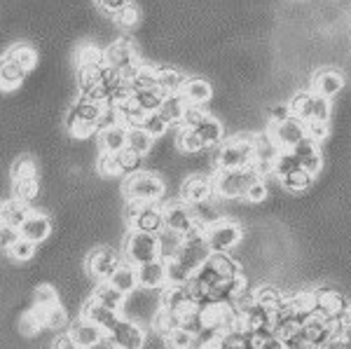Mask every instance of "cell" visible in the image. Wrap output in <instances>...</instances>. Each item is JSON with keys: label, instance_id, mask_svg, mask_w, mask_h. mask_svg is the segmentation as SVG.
<instances>
[{"label": "cell", "instance_id": "1", "mask_svg": "<svg viewBox=\"0 0 351 349\" xmlns=\"http://www.w3.org/2000/svg\"><path fill=\"white\" fill-rule=\"evenodd\" d=\"M104 106H106L104 101H99L94 97H87V94H80V97L75 99V104L71 106L68 115H66L68 132H71L75 139H80V141H87V139L96 136V134H99L96 122H99Z\"/></svg>", "mask_w": 351, "mask_h": 349}, {"label": "cell", "instance_id": "2", "mask_svg": "<svg viewBox=\"0 0 351 349\" xmlns=\"http://www.w3.org/2000/svg\"><path fill=\"white\" fill-rule=\"evenodd\" d=\"M260 173L251 167L243 169H216L213 173V193L216 200H241L246 188L251 185Z\"/></svg>", "mask_w": 351, "mask_h": 349}, {"label": "cell", "instance_id": "3", "mask_svg": "<svg viewBox=\"0 0 351 349\" xmlns=\"http://www.w3.org/2000/svg\"><path fill=\"white\" fill-rule=\"evenodd\" d=\"M124 221H127L129 230L157 234L164 228V211H162L160 202L127 200V206H124Z\"/></svg>", "mask_w": 351, "mask_h": 349}, {"label": "cell", "instance_id": "4", "mask_svg": "<svg viewBox=\"0 0 351 349\" xmlns=\"http://www.w3.org/2000/svg\"><path fill=\"white\" fill-rule=\"evenodd\" d=\"M167 193V183L152 171H136L124 178V197L134 202H160Z\"/></svg>", "mask_w": 351, "mask_h": 349}, {"label": "cell", "instance_id": "5", "mask_svg": "<svg viewBox=\"0 0 351 349\" xmlns=\"http://www.w3.org/2000/svg\"><path fill=\"white\" fill-rule=\"evenodd\" d=\"M216 169H243L253 165V139L237 136L216 145Z\"/></svg>", "mask_w": 351, "mask_h": 349}, {"label": "cell", "instance_id": "6", "mask_svg": "<svg viewBox=\"0 0 351 349\" xmlns=\"http://www.w3.org/2000/svg\"><path fill=\"white\" fill-rule=\"evenodd\" d=\"M104 59H106V66H110L112 71L120 73L127 82L132 80L136 75V71H138V66L143 64V61L138 59V52H136L132 40H127V38L112 40L108 45V49H104Z\"/></svg>", "mask_w": 351, "mask_h": 349}, {"label": "cell", "instance_id": "7", "mask_svg": "<svg viewBox=\"0 0 351 349\" xmlns=\"http://www.w3.org/2000/svg\"><path fill=\"white\" fill-rule=\"evenodd\" d=\"M122 256H124V261L132 263V265H141V263L160 258V241H157V234L129 230L122 244Z\"/></svg>", "mask_w": 351, "mask_h": 349}, {"label": "cell", "instance_id": "8", "mask_svg": "<svg viewBox=\"0 0 351 349\" xmlns=\"http://www.w3.org/2000/svg\"><path fill=\"white\" fill-rule=\"evenodd\" d=\"M291 112L293 117H300L302 122L309 120H321V122H330V99L321 97L316 92H300L291 99Z\"/></svg>", "mask_w": 351, "mask_h": 349}, {"label": "cell", "instance_id": "9", "mask_svg": "<svg viewBox=\"0 0 351 349\" xmlns=\"http://www.w3.org/2000/svg\"><path fill=\"white\" fill-rule=\"evenodd\" d=\"M211 256V249H208V241H206V232L202 228H195L190 232L183 234V241H180V249H178V261L183 263L185 267L197 272L206 258Z\"/></svg>", "mask_w": 351, "mask_h": 349}, {"label": "cell", "instance_id": "10", "mask_svg": "<svg viewBox=\"0 0 351 349\" xmlns=\"http://www.w3.org/2000/svg\"><path fill=\"white\" fill-rule=\"evenodd\" d=\"M145 342H148V333H145V328L141 326V322L129 319V317H120L117 324L112 326L110 333L106 335L104 345L120 347V349H141Z\"/></svg>", "mask_w": 351, "mask_h": 349}, {"label": "cell", "instance_id": "11", "mask_svg": "<svg viewBox=\"0 0 351 349\" xmlns=\"http://www.w3.org/2000/svg\"><path fill=\"white\" fill-rule=\"evenodd\" d=\"M124 263L122 249L115 246H99L87 256V274L94 281H108L117 267Z\"/></svg>", "mask_w": 351, "mask_h": 349}, {"label": "cell", "instance_id": "12", "mask_svg": "<svg viewBox=\"0 0 351 349\" xmlns=\"http://www.w3.org/2000/svg\"><path fill=\"white\" fill-rule=\"evenodd\" d=\"M204 232H206V241H208L211 253H232V249L239 246V241L243 237L241 225L234 221H228V218L211 225V228L204 230Z\"/></svg>", "mask_w": 351, "mask_h": 349}, {"label": "cell", "instance_id": "13", "mask_svg": "<svg viewBox=\"0 0 351 349\" xmlns=\"http://www.w3.org/2000/svg\"><path fill=\"white\" fill-rule=\"evenodd\" d=\"M162 211H164V228L176 230V232H180V234H185L197 228L195 216H192V209H190L188 202L173 200V202H169V204H164Z\"/></svg>", "mask_w": 351, "mask_h": 349}, {"label": "cell", "instance_id": "14", "mask_svg": "<svg viewBox=\"0 0 351 349\" xmlns=\"http://www.w3.org/2000/svg\"><path fill=\"white\" fill-rule=\"evenodd\" d=\"M267 134L274 139L279 148H293L295 143L304 139V122L300 117H288L284 122H269Z\"/></svg>", "mask_w": 351, "mask_h": 349}, {"label": "cell", "instance_id": "15", "mask_svg": "<svg viewBox=\"0 0 351 349\" xmlns=\"http://www.w3.org/2000/svg\"><path fill=\"white\" fill-rule=\"evenodd\" d=\"M68 333H71L75 347H80V349H92V347H99V345H104V342H106L104 330H101L96 324L89 322V319H84V317H80L77 322L68 324Z\"/></svg>", "mask_w": 351, "mask_h": 349}, {"label": "cell", "instance_id": "16", "mask_svg": "<svg viewBox=\"0 0 351 349\" xmlns=\"http://www.w3.org/2000/svg\"><path fill=\"white\" fill-rule=\"evenodd\" d=\"M136 279H138V289L160 291L167 284V261L164 258H155V261L136 265Z\"/></svg>", "mask_w": 351, "mask_h": 349}, {"label": "cell", "instance_id": "17", "mask_svg": "<svg viewBox=\"0 0 351 349\" xmlns=\"http://www.w3.org/2000/svg\"><path fill=\"white\" fill-rule=\"evenodd\" d=\"M19 234L24 239H31L33 244H43L52 234V221H49L47 213L31 209V213L24 218V223L19 225Z\"/></svg>", "mask_w": 351, "mask_h": 349}, {"label": "cell", "instance_id": "18", "mask_svg": "<svg viewBox=\"0 0 351 349\" xmlns=\"http://www.w3.org/2000/svg\"><path fill=\"white\" fill-rule=\"evenodd\" d=\"M80 317L89 319V322L96 324L106 335H108L110 330H112V326L117 324V319H120L122 314L115 312V309H110V307H106V305H101V302L94 300V298H89V300L82 305V314H80Z\"/></svg>", "mask_w": 351, "mask_h": 349}, {"label": "cell", "instance_id": "19", "mask_svg": "<svg viewBox=\"0 0 351 349\" xmlns=\"http://www.w3.org/2000/svg\"><path fill=\"white\" fill-rule=\"evenodd\" d=\"M347 305V298L337 291H316L314 293V312L326 319H339Z\"/></svg>", "mask_w": 351, "mask_h": 349}, {"label": "cell", "instance_id": "20", "mask_svg": "<svg viewBox=\"0 0 351 349\" xmlns=\"http://www.w3.org/2000/svg\"><path fill=\"white\" fill-rule=\"evenodd\" d=\"M293 153H295L300 167L304 169V171H309L311 176H316V173L321 171V167H324V157H321V150H319V143H314V141H309L304 136L300 143L293 145Z\"/></svg>", "mask_w": 351, "mask_h": 349}, {"label": "cell", "instance_id": "21", "mask_svg": "<svg viewBox=\"0 0 351 349\" xmlns=\"http://www.w3.org/2000/svg\"><path fill=\"white\" fill-rule=\"evenodd\" d=\"M342 87H344V75L332 69L319 71L314 75V80H311V92L321 94V97H326V99L337 97V94L342 92Z\"/></svg>", "mask_w": 351, "mask_h": 349}, {"label": "cell", "instance_id": "22", "mask_svg": "<svg viewBox=\"0 0 351 349\" xmlns=\"http://www.w3.org/2000/svg\"><path fill=\"white\" fill-rule=\"evenodd\" d=\"M211 197H216L211 176H192L183 183V188H180V200L188 202V204H195V202H202V200H211Z\"/></svg>", "mask_w": 351, "mask_h": 349}, {"label": "cell", "instance_id": "23", "mask_svg": "<svg viewBox=\"0 0 351 349\" xmlns=\"http://www.w3.org/2000/svg\"><path fill=\"white\" fill-rule=\"evenodd\" d=\"M190 209H192V216H195V225H197V228H202V230H208L211 225H216V223H220L225 218V213L218 206L216 197L195 202V204H190Z\"/></svg>", "mask_w": 351, "mask_h": 349}, {"label": "cell", "instance_id": "24", "mask_svg": "<svg viewBox=\"0 0 351 349\" xmlns=\"http://www.w3.org/2000/svg\"><path fill=\"white\" fill-rule=\"evenodd\" d=\"M180 94L188 101L190 106H206L208 101L213 99V87L208 80L204 77H185L183 87H180Z\"/></svg>", "mask_w": 351, "mask_h": 349}, {"label": "cell", "instance_id": "25", "mask_svg": "<svg viewBox=\"0 0 351 349\" xmlns=\"http://www.w3.org/2000/svg\"><path fill=\"white\" fill-rule=\"evenodd\" d=\"M192 129H195V132L199 134L204 148H216L220 141L225 139V127H223V122H220L218 117L208 115V112H204V117H202V120L197 122V125L192 127Z\"/></svg>", "mask_w": 351, "mask_h": 349}, {"label": "cell", "instance_id": "26", "mask_svg": "<svg viewBox=\"0 0 351 349\" xmlns=\"http://www.w3.org/2000/svg\"><path fill=\"white\" fill-rule=\"evenodd\" d=\"M96 143H99V150H104V153L117 155L120 150L127 148V127L115 125L108 129H101V132L96 134Z\"/></svg>", "mask_w": 351, "mask_h": 349}, {"label": "cell", "instance_id": "27", "mask_svg": "<svg viewBox=\"0 0 351 349\" xmlns=\"http://www.w3.org/2000/svg\"><path fill=\"white\" fill-rule=\"evenodd\" d=\"M28 75L26 69H21L19 64H14L12 59L3 56L0 59V92H12V89H19L24 84Z\"/></svg>", "mask_w": 351, "mask_h": 349}, {"label": "cell", "instance_id": "28", "mask_svg": "<svg viewBox=\"0 0 351 349\" xmlns=\"http://www.w3.org/2000/svg\"><path fill=\"white\" fill-rule=\"evenodd\" d=\"M92 298H94V300H99L101 305L115 309V312H120V314L124 309V302H127V293L117 291L110 281H96V286L92 291Z\"/></svg>", "mask_w": 351, "mask_h": 349}, {"label": "cell", "instance_id": "29", "mask_svg": "<svg viewBox=\"0 0 351 349\" xmlns=\"http://www.w3.org/2000/svg\"><path fill=\"white\" fill-rule=\"evenodd\" d=\"M33 312L38 314V319H40L45 330H54V333H59V330H66L68 324H71L68 312L61 307V302H56V305L47 307V309H33Z\"/></svg>", "mask_w": 351, "mask_h": 349}, {"label": "cell", "instance_id": "30", "mask_svg": "<svg viewBox=\"0 0 351 349\" xmlns=\"http://www.w3.org/2000/svg\"><path fill=\"white\" fill-rule=\"evenodd\" d=\"M28 213H31V204H28V202H21V200H16V197L0 202V221L14 225V228H19V225L24 223V218Z\"/></svg>", "mask_w": 351, "mask_h": 349}, {"label": "cell", "instance_id": "31", "mask_svg": "<svg viewBox=\"0 0 351 349\" xmlns=\"http://www.w3.org/2000/svg\"><path fill=\"white\" fill-rule=\"evenodd\" d=\"M155 73H157V87H160L164 94H178L185 77H188L183 71L171 69V66H157Z\"/></svg>", "mask_w": 351, "mask_h": 349}, {"label": "cell", "instance_id": "32", "mask_svg": "<svg viewBox=\"0 0 351 349\" xmlns=\"http://www.w3.org/2000/svg\"><path fill=\"white\" fill-rule=\"evenodd\" d=\"M112 286H115L117 291H122V293H134L136 289H138V279H136V265L132 263L124 261L120 267L112 272V277L108 279Z\"/></svg>", "mask_w": 351, "mask_h": 349}, {"label": "cell", "instance_id": "33", "mask_svg": "<svg viewBox=\"0 0 351 349\" xmlns=\"http://www.w3.org/2000/svg\"><path fill=\"white\" fill-rule=\"evenodd\" d=\"M188 108V101L183 99V94H167L160 106V112L169 120V125L171 127H178L180 120H183V112Z\"/></svg>", "mask_w": 351, "mask_h": 349}, {"label": "cell", "instance_id": "34", "mask_svg": "<svg viewBox=\"0 0 351 349\" xmlns=\"http://www.w3.org/2000/svg\"><path fill=\"white\" fill-rule=\"evenodd\" d=\"M176 145H178V150L185 155H197L204 150L199 134H197L192 127H185V125L176 127Z\"/></svg>", "mask_w": 351, "mask_h": 349}, {"label": "cell", "instance_id": "35", "mask_svg": "<svg viewBox=\"0 0 351 349\" xmlns=\"http://www.w3.org/2000/svg\"><path fill=\"white\" fill-rule=\"evenodd\" d=\"M167 94L162 92L160 87H150V89H132V101L138 106L143 112H152V110H160L162 101Z\"/></svg>", "mask_w": 351, "mask_h": 349}, {"label": "cell", "instance_id": "36", "mask_svg": "<svg viewBox=\"0 0 351 349\" xmlns=\"http://www.w3.org/2000/svg\"><path fill=\"white\" fill-rule=\"evenodd\" d=\"M127 148H132L134 153L148 157L155 148V139L145 132L143 127H129L127 129Z\"/></svg>", "mask_w": 351, "mask_h": 349}, {"label": "cell", "instance_id": "37", "mask_svg": "<svg viewBox=\"0 0 351 349\" xmlns=\"http://www.w3.org/2000/svg\"><path fill=\"white\" fill-rule=\"evenodd\" d=\"M5 56H8V59H12L14 64H19L21 69H26L28 73H31L38 66V52L28 43H16V45H12V47H10L8 52H5Z\"/></svg>", "mask_w": 351, "mask_h": 349}, {"label": "cell", "instance_id": "38", "mask_svg": "<svg viewBox=\"0 0 351 349\" xmlns=\"http://www.w3.org/2000/svg\"><path fill=\"white\" fill-rule=\"evenodd\" d=\"M314 178L316 176H311L309 171H304L302 167H298V169H293V171H288V173H281L279 181L288 190V193H304V190L314 183Z\"/></svg>", "mask_w": 351, "mask_h": 349}, {"label": "cell", "instance_id": "39", "mask_svg": "<svg viewBox=\"0 0 351 349\" xmlns=\"http://www.w3.org/2000/svg\"><path fill=\"white\" fill-rule=\"evenodd\" d=\"M157 241H160V258L169 261V258L178 256V249H180V241H183V234L176 232V230L162 228L160 232H157Z\"/></svg>", "mask_w": 351, "mask_h": 349}, {"label": "cell", "instance_id": "40", "mask_svg": "<svg viewBox=\"0 0 351 349\" xmlns=\"http://www.w3.org/2000/svg\"><path fill=\"white\" fill-rule=\"evenodd\" d=\"M115 160H117V171H120L122 178L132 176V173H136V171H141V169H143V155L134 153L132 148L120 150V153L115 155Z\"/></svg>", "mask_w": 351, "mask_h": 349}, {"label": "cell", "instance_id": "41", "mask_svg": "<svg viewBox=\"0 0 351 349\" xmlns=\"http://www.w3.org/2000/svg\"><path fill=\"white\" fill-rule=\"evenodd\" d=\"M141 127H143L145 132H148L155 141H157V139H162V136H167L169 129H173L171 125H169V120L162 115L160 110L145 112V117H143V122H141Z\"/></svg>", "mask_w": 351, "mask_h": 349}, {"label": "cell", "instance_id": "42", "mask_svg": "<svg viewBox=\"0 0 351 349\" xmlns=\"http://www.w3.org/2000/svg\"><path fill=\"white\" fill-rule=\"evenodd\" d=\"M38 193H40V181H38V176L16 178V181H12V195L16 197V200L28 202V204H31V202L38 197Z\"/></svg>", "mask_w": 351, "mask_h": 349}, {"label": "cell", "instance_id": "43", "mask_svg": "<svg viewBox=\"0 0 351 349\" xmlns=\"http://www.w3.org/2000/svg\"><path fill=\"white\" fill-rule=\"evenodd\" d=\"M75 64H77V71L82 69H94V66H101L106 64L104 59V49H99L96 45H84L75 52Z\"/></svg>", "mask_w": 351, "mask_h": 349}, {"label": "cell", "instance_id": "44", "mask_svg": "<svg viewBox=\"0 0 351 349\" xmlns=\"http://www.w3.org/2000/svg\"><path fill=\"white\" fill-rule=\"evenodd\" d=\"M115 108H117V112H120V122L127 129L129 127H141V122H143V117H145V112L134 104L132 97L124 99L122 104H117Z\"/></svg>", "mask_w": 351, "mask_h": 349}, {"label": "cell", "instance_id": "45", "mask_svg": "<svg viewBox=\"0 0 351 349\" xmlns=\"http://www.w3.org/2000/svg\"><path fill=\"white\" fill-rule=\"evenodd\" d=\"M36 251H38V244H33L31 239L19 237V239H16L14 244L8 249V256L12 258L14 263H28V261H33Z\"/></svg>", "mask_w": 351, "mask_h": 349}, {"label": "cell", "instance_id": "46", "mask_svg": "<svg viewBox=\"0 0 351 349\" xmlns=\"http://www.w3.org/2000/svg\"><path fill=\"white\" fill-rule=\"evenodd\" d=\"M59 302V291L52 284H40L33 291V309H47Z\"/></svg>", "mask_w": 351, "mask_h": 349}, {"label": "cell", "instance_id": "47", "mask_svg": "<svg viewBox=\"0 0 351 349\" xmlns=\"http://www.w3.org/2000/svg\"><path fill=\"white\" fill-rule=\"evenodd\" d=\"M192 269H188L178 258H169L167 261V284H190Z\"/></svg>", "mask_w": 351, "mask_h": 349}, {"label": "cell", "instance_id": "48", "mask_svg": "<svg viewBox=\"0 0 351 349\" xmlns=\"http://www.w3.org/2000/svg\"><path fill=\"white\" fill-rule=\"evenodd\" d=\"M164 345H169L171 349H190L195 347V335L185 328H173L164 335Z\"/></svg>", "mask_w": 351, "mask_h": 349}, {"label": "cell", "instance_id": "49", "mask_svg": "<svg viewBox=\"0 0 351 349\" xmlns=\"http://www.w3.org/2000/svg\"><path fill=\"white\" fill-rule=\"evenodd\" d=\"M94 167H96V173H99V176H104V178H117V176H120V171H117V160H115V155H112V153H104V150H101L99 157H96V162H94Z\"/></svg>", "mask_w": 351, "mask_h": 349}, {"label": "cell", "instance_id": "50", "mask_svg": "<svg viewBox=\"0 0 351 349\" xmlns=\"http://www.w3.org/2000/svg\"><path fill=\"white\" fill-rule=\"evenodd\" d=\"M16 328H19V333L24 337H33V335L40 333V330H45L40 319H38V314L33 312V309H28V312L21 314L19 322H16Z\"/></svg>", "mask_w": 351, "mask_h": 349}, {"label": "cell", "instance_id": "51", "mask_svg": "<svg viewBox=\"0 0 351 349\" xmlns=\"http://www.w3.org/2000/svg\"><path fill=\"white\" fill-rule=\"evenodd\" d=\"M112 19H115V24L120 28H124V31H132V28L138 26L141 12H138V8H136V5L129 3V5H124V8L115 16H112Z\"/></svg>", "mask_w": 351, "mask_h": 349}, {"label": "cell", "instance_id": "52", "mask_svg": "<svg viewBox=\"0 0 351 349\" xmlns=\"http://www.w3.org/2000/svg\"><path fill=\"white\" fill-rule=\"evenodd\" d=\"M251 298L256 302H260V305L269 307V309H276V305L284 300V296H281L276 289H271V286H258V289L251 293Z\"/></svg>", "mask_w": 351, "mask_h": 349}, {"label": "cell", "instance_id": "53", "mask_svg": "<svg viewBox=\"0 0 351 349\" xmlns=\"http://www.w3.org/2000/svg\"><path fill=\"white\" fill-rule=\"evenodd\" d=\"M304 136L314 143H324L330 136V122H321V120H309L304 122Z\"/></svg>", "mask_w": 351, "mask_h": 349}, {"label": "cell", "instance_id": "54", "mask_svg": "<svg viewBox=\"0 0 351 349\" xmlns=\"http://www.w3.org/2000/svg\"><path fill=\"white\" fill-rule=\"evenodd\" d=\"M31 176H38V165L33 162V157L21 155L12 165V181H16V178H31Z\"/></svg>", "mask_w": 351, "mask_h": 349}, {"label": "cell", "instance_id": "55", "mask_svg": "<svg viewBox=\"0 0 351 349\" xmlns=\"http://www.w3.org/2000/svg\"><path fill=\"white\" fill-rule=\"evenodd\" d=\"M265 197H267V185H265L263 176H258L256 181H253V183L246 188V193H243L241 200L251 202V204H258V202H263Z\"/></svg>", "mask_w": 351, "mask_h": 349}, {"label": "cell", "instance_id": "56", "mask_svg": "<svg viewBox=\"0 0 351 349\" xmlns=\"http://www.w3.org/2000/svg\"><path fill=\"white\" fill-rule=\"evenodd\" d=\"M19 237H21V234H19V228H14V225L0 221V251L8 253V249H10V246H12Z\"/></svg>", "mask_w": 351, "mask_h": 349}, {"label": "cell", "instance_id": "57", "mask_svg": "<svg viewBox=\"0 0 351 349\" xmlns=\"http://www.w3.org/2000/svg\"><path fill=\"white\" fill-rule=\"evenodd\" d=\"M115 125H122L120 112H117L115 106L106 104L104 110H101V117H99V122H96V127H99V132H101V129H108V127H115Z\"/></svg>", "mask_w": 351, "mask_h": 349}, {"label": "cell", "instance_id": "58", "mask_svg": "<svg viewBox=\"0 0 351 349\" xmlns=\"http://www.w3.org/2000/svg\"><path fill=\"white\" fill-rule=\"evenodd\" d=\"M204 112H206V108L204 106H190L188 104V108H185L183 112V120H180V125H185V127H195L197 122L204 117Z\"/></svg>", "mask_w": 351, "mask_h": 349}, {"label": "cell", "instance_id": "59", "mask_svg": "<svg viewBox=\"0 0 351 349\" xmlns=\"http://www.w3.org/2000/svg\"><path fill=\"white\" fill-rule=\"evenodd\" d=\"M129 3H132V0H96V8H99L104 14L115 16L124 5H129Z\"/></svg>", "mask_w": 351, "mask_h": 349}, {"label": "cell", "instance_id": "60", "mask_svg": "<svg viewBox=\"0 0 351 349\" xmlns=\"http://www.w3.org/2000/svg\"><path fill=\"white\" fill-rule=\"evenodd\" d=\"M291 115H293V112H291V106H288V104H276V106H271V108H269V122H284Z\"/></svg>", "mask_w": 351, "mask_h": 349}, {"label": "cell", "instance_id": "61", "mask_svg": "<svg viewBox=\"0 0 351 349\" xmlns=\"http://www.w3.org/2000/svg\"><path fill=\"white\" fill-rule=\"evenodd\" d=\"M52 347H56V349H75V342H73V337H71L68 330H59L56 337L52 340Z\"/></svg>", "mask_w": 351, "mask_h": 349}, {"label": "cell", "instance_id": "62", "mask_svg": "<svg viewBox=\"0 0 351 349\" xmlns=\"http://www.w3.org/2000/svg\"><path fill=\"white\" fill-rule=\"evenodd\" d=\"M339 326H342V328H347V330H351V305H347L344 307V312L339 314Z\"/></svg>", "mask_w": 351, "mask_h": 349}]
</instances>
